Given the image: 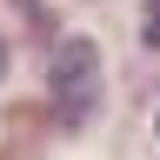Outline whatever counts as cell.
I'll list each match as a JSON object with an SVG mask.
<instances>
[{"instance_id": "obj_2", "label": "cell", "mask_w": 160, "mask_h": 160, "mask_svg": "<svg viewBox=\"0 0 160 160\" xmlns=\"http://www.w3.org/2000/svg\"><path fill=\"white\" fill-rule=\"evenodd\" d=\"M140 40L160 47V0H147V20H140Z\"/></svg>"}, {"instance_id": "obj_1", "label": "cell", "mask_w": 160, "mask_h": 160, "mask_svg": "<svg viewBox=\"0 0 160 160\" xmlns=\"http://www.w3.org/2000/svg\"><path fill=\"white\" fill-rule=\"evenodd\" d=\"M47 87H53V107L67 127H80V120L93 113V100H100V47L93 40H60V53H53V73H47Z\"/></svg>"}, {"instance_id": "obj_3", "label": "cell", "mask_w": 160, "mask_h": 160, "mask_svg": "<svg viewBox=\"0 0 160 160\" xmlns=\"http://www.w3.org/2000/svg\"><path fill=\"white\" fill-rule=\"evenodd\" d=\"M0 73H7V47H0Z\"/></svg>"}]
</instances>
